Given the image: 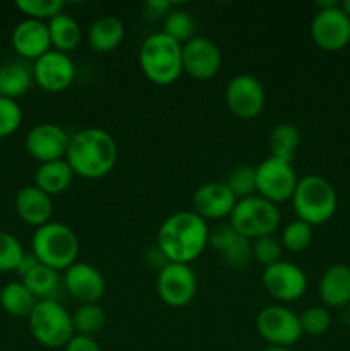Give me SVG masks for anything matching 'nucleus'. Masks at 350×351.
<instances>
[{
	"label": "nucleus",
	"instance_id": "7ed1b4c3",
	"mask_svg": "<svg viewBox=\"0 0 350 351\" xmlns=\"http://www.w3.org/2000/svg\"><path fill=\"white\" fill-rule=\"evenodd\" d=\"M139 67L148 81L156 86H170L180 77L182 45L165 33H153L144 38L139 48Z\"/></svg>",
	"mask_w": 350,
	"mask_h": 351
},
{
	"label": "nucleus",
	"instance_id": "ea45409f",
	"mask_svg": "<svg viewBox=\"0 0 350 351\" xmlns=\"http://www.w3.org/2000/svg\"><path fill=\"white\" fill-rule=\"evenodd\" d=\"M64 351H102L100 348L98 341L91 336H81V335H74L71 338V341L65 345Z\"/></svg>",
	"mask_w": 350,
	"mask_h": 351
},
{
	"label": "nucleus",
	"instance_id": "20e7f679",
	"mask_svg": "<svg viewBox=\"0 0 350 351\" xmlns=\"http://www.w3.org/2000/svg\"><path fill=\"white\" fill-rule=\"evenodd\" d=\"M290 202L297 219L311 226H319L333 218L338 197L335 187L325 177L305 175L299 178Z\"/></svg>",
	"mask_w": 350,
	"mask_h": 351
},
{
	"label": "nucleus",
	"instance_id": "b1692460",
	"mask_svg": "<svg viewBox=\"0 0 350 351\" xmlns=\"http://www.w3.org/2000/svg\"><path fill=\"white\" fill-rule=\"evenodd\" d=\"M74 171L69 167V163L64 160L48 161V163H41L34 171V185L38 189L48 194L50 197L62 194L71 187L72 180H74Z\"/></svg>",
	"mask_w": 350,
	"mask_h": 351
},
{
	"label": "nucleus",
	"instance_id": "ddd939ff",
	"mask_svg": "<svg viewBox=\"0 0 350 351\" xmlns=\"http://www.w3.org/2000/svg\"><path fill=\"white\" fill-rule=\"evenodd\" d=\"M263 287L278 302H295L307 290V276L297 264L278 261L263 271Z\"/></svg>",
	"mask_w": 350,
	"mask_h": 351
},
{
	"label": "nucleus",
	"instance_id": "423d86ee",
	"mask_svg": "<svg viewBox=\"0 0 350 351\" xmlns=\"http://www.w3.org/2000/svg\"><path fill=\"white\" fill-rule=\"evenodd\" d=\"M229 223L244 239L254 242L277 232L281 223V213L277 204L256 194L237 201Z\"/></svg>",
	"mask_w": 350,
	"mask_h": 351
},
{
	"label": "nucleus",
	"instance_id": "2f4dec72",
	"mask_svg": "<svg viewBox=\"0 0 350 351\" xmlns=\"http://www.w3.org/2000/svg\"><path fill=\"white\" fill-rule=\"evenodd\" d=\"M194 17L187 10L172 9L168 12V16L163 19V29H161V33H165L167 36H170L172 40H175L180 45L187 43L191 38H194Z\"/></svg>",
	"mask_w": 350,
	"mask_h": 351
},
{
	"label": "nucleus",
	"instance_id": "72a5a7b5",
	"mask_svg": "<svg viewBox=\"0 0 350 351\" xmlns=\"http://www.w3.org/2000/svg\"><path fill=\"white\" fill-rule=\"evenodd\" d=\"M16 7L19 12L26 16V19L50 21L60 12H64L62 0H17Z\"/></svg>",
	"mask_w": 350,
	"mask_h": 351
},
{
	"label": "nucleus",
	"instance_id": "bb28decb",
	"mask_svg": "<svg viewBox=\"0 0 350 351\" xmlns=\"http://www.w3.org/2000/svg\"><path fill=\"white\" fill-rule=\"evenodd\" d=\"M38 300L23 281H10L0 290V305L12 317H30Z\"/></svg>",
	"mask_w": 350,
	"mask_h": 351
},
{
	"label": "nucleus",
	"instance_id": "58836bf2",
	"mask_svg": "<svg viewBox=\"0 0 350 351\" xmlns=\"http://www.w3.org/2000/svg\"><path fill=\"white\" fill-rule=\"evenodd\" d=\"M174 9V3L168 0H148L143 3V16L148 21H161Z\"/></svg>",
	"mask_w": 350,
	"mask_h": 351
},
{
	"label": "nucleus",
	"instance_id": "393cba45",
	"mask_svg": "<svg viewBox=\"0 0 350 351\" xmlns=\"http://www.w3.org/2000/svg\"><path fill=\"white\" fill-rule=\"evenodd\" d=\"M33 67L23 62H9L0 67V96L16 99L26 95L33 86Z\"/></svg>",
	"mask_w": 350,
	"mask_h": 351
},
{
	"label": "nucleus",
	"instance_id": "a878e982",
	"mask_svg": "<svg viewBox=\"0 0 350 351\" xmlns=\"http://www.w3.org/2000/svg\"><path fill=\"white\" fill-rule=\"evenodd\" d=\"M48 33H50V41L54 50L62 51V53H69V51L75 50L81 43L82 31L78 21L69 14L60 12L47 23Z\"/></svg>",
	"mask_w": 350,
	"mask_h": 351
},
{
	"label": "nucleus",
	"instance_id": "2eb2a0df",
	"mask_svg": "<svg viewBox=\"0 0 350 351\" xmlns=\"http://www.w3.org/2000/svg\"><path fill=\"white\" fill-rule=\"evenodd\" d=\"M69 141L71 137L60 125L43 122L31 127L24 139V147H26V153L41 165L48 161L64 160Z\"/></svg>",
	"mask_w": 350,
	"mask_h": 351
},
{
	"label": "nucleus",
	"instance_id": "6e6552de",
	"mask_svg": "<svg viewBox=\"0 0 350 351\" xmlns=\"http://www.w3.org/2000/svg\"><path fill=\"white\" fill-rule=\"evenodd\" d=\"M297 182V173L290 161L268 156L256 167L257 195L277 206L280 202L290 201Z\"/></svg>",
	"mask_w": 350,
	"mask_h": 351
},
{
	"label": "nucleus",
	"instance_id": "c9c22d12",
	"mask_svg": "<svg viewBox=\"0 0 350 351\" xmlns=\"http://www.w3.org/2000/svg\"><path fill=\"white\" fill-rule=\"evenodd\" d=\"M299 322H301L302 335L307 336H321L331 326V315L325 307H307L301 315H299Z\"/></svg>",
	"mask_w": 350,
	"mask_h": 351
},
{
	"label": "nucleus",
	"instance_id": "1a4fd4ad",
	"mask_svg": "<svg viewBox=\"0 0 350 351\" xmlns=\"http://www.w3.org/2000/svg\"><path fill=\"white\" fill-rule=\"evenodd\" d=\"M198 291V278L189 264L167 263L156 276V293L172 308L187 307Z\"/></svg>",
	"mask_w": 350,
	"mask_h": 351
},
{
	"label": "nucleus",
	"instance_id": "4468645a",
	"mask_svg": "<svg viewBox=\"0 0 350 351\" xmlns=\"http://www.w3.org/2000/svg\"><path fill=\"white\" fill-rule=\"evenodd\" d=\"M222 67V51L213 40L194 36L182 45V69L196 81L215 77Z\"/></svg>",
	"mask_w": 350,
	"mask_h": 351
},
{
	"label": "nucleus",
	"instance_id": "79ce46f5",
	"mask_svg": "<svg viewBox=\"0 0 350 351\" xmlns=\"http://www.w3.org/2000/svg\"><path fill=\"white\" fill-rule=\"evenodd\" d=\"M263 351H292V348H288V346H277V345H268L266 348H263Z\"/></svg>",
	"mask_w": 350,
	"mask_h": 351
},
{
	"label": "nucleus",
	"instance_id": "473e14b6",
	"mask_svg": "<svg viewBox=\"0 0 350 351\" xmlns=\"http://www.w3.org/2000/svg\"><path fill=\"white\" fill-rule=\"evenodd\" d=\"M280 243L283 250H288L292 254L304 252L312 243V226L301 219L287 223L285 228L281 230Z\"/></svg>",
	"mask_w": 350,
	"mask_h": 351
},
{
	"label": "nucleus",
	"instance_id": "7c9ffc66",
	"mask_svg": "<svg viewBox=\"0 0 350 351\" xmlns=\"http://www.w3.org/2000/svg\"><path fill=\"white\" fill-rule=\"evenodd\" d=\"M223 182L237 201H242V199L253 197L257 194L256 167H253V165H239L226 175Z\"/></svg>",
	"mask_w": 350,
	"mask_h": 351
},
{
	"label": "nucleus",
	"instance_id": "f8f14e48",
	"mask_svg": "<svg viewBox=\"0 0 350 351\" xmlns=\"http://www.w3.org/2000/svg\"><path fill=\"white\" fill-rule=\"evenodd\" d=\"M311 36L326 51H338L350 43V17L340 3L329 9H318L312 17Z\"/></svg>",
	"mask_w": 350,
	"mask_h": 351
},
{
	"label": "nucleus",
	"instance_id": "9d476101",
	"mask_svg": "<svg viewBox=\"0 0 350 351\" xmlns=\"http://www.w3.org/2000/svg\"><path fill=\"white\" fill-rule=\"evenodd\" d=\"M256 329L268 345L288 348H292L302 336L299 315L281 304L264 307L256 317Z\"/></svg>",
	"mask_w": 350,
	"mask_h": 351
},
{
	"label": "nucleus",
	"instance_id": "4be33fe9",
	"mask_svg": "<svg viewBox=\"0 0 350 351\" xmlns=\"http://www.w3.org/2000/svg\"><path fill=\"white\" fill-rule=\"evenodd\" d=\"M319 298L325 305L343 308L350 305V267L333 264L319 280Z\"/></svg>",
	"mask_w": 350,
	"mask_h": 351
},
{
	"label": "nucleus",
	"instance_id": "4c0bfd02",
	"mask_svg": "<svg viewBox=\"0 0 350 351\" xmlns=\"http://www.w3.org/2000/svg\"><path fill=\"white\" fill-rule=\"evenodd\" d=\"M281 254H283V247L280 240L275 239L273 235L263 237L253 242V259L263 264L264 267L281 261Z\"/></svg>",
	"mask_w": 350,
	"mask_h": 351
},
{
	"label": "nucleus",
	"instance_id": "f704fd0d",
	"mask_svg": "<svg viewBox=\"0 0 350 351\" xmlns=\"http://www.w3.org/2000/svg\"><path fill=\"white\" fill-rule=\"evenodd\" d=\"M23 256L24 249L19 240L12 233L0 230V273L16 271Z\"/></svg>",
	"mask_w": 350,
	"mask_h": 351
},
{
	"label": "nucleus",
	"instance_id": "cd10ccee",
	"mask_svg": "<svg viewBox=\"0 0 350 351\" xmlns=\"http://www.w3.org/2000/svg\"><path fill=\"white\" fill-rule=\"evenodd\" d=\"M268 146H270V156L292 163L299 146H301V130L292 123H278L270 132Z\"/></svg>",
	"mask_w": 350,
	"mask_h": 351
},
{
	"label": "nucleus",
	"instance_id": "f03ea898",
	"mask_svg": "<svg viewBox=\"0 0 350 351\" xmlns=\"http://www.w3.org/2000/svg\"><path fill=\"white\" fill-rule=\"evenodd\" d=\"M119 147L110 132L103 129H82L69 141L65 161L74 175L86 180H98L113 170Z\"/></svg>",
	"mask_w": 350,
	"mask_h": 351
},
{
	"label": "nucleus",
	"instance_id": "dca6fc26",
	"mask_svg": "<svg viewBox=\"0 0 350 351\" xmlns=\"http://www.w3.org/2000/svg\"><path fill=\"white\" fill-rule=\"evenodd\" d=\"M34 82L48 93L65 91L75 79V65L67 53L51 48L50 51L34 60Z\"/></svg>",
	"mask_w": 350,
	"mask_h": 351
},
{
	"label": "nucleus",
	"instance_id": "412c9836",
	"mask_svg": "<svg viewBox=\"0 0 350 351\" xmlns=\"http://www.w3.org/2000/svg\"><path fill=\"white\" fill-rule=\"evenodd\" d=\"M16 213L23 223L40 228L51 221L54 202L50 195L45 194L34 184L26 185L16 194Z\"/></svg>",
	"mask_w": 350,
	"mask_h": 351
},
{
	"label": "nucleus",
	"instance_id": "e433bc0d",
	"mask_svg": "<svg viewBox=\"0 0 350 351\" xmlns=\"http://www.w3.org/2000/svg\"><path fill=\"white\" fill-rule=\"evenodd\" d=\"M23 123V110L16 99L2 98L0 96V139H7Z\"/></svg>",
	"mask_w": 350,
	"mask_h": 351
},
{
	"label": "nucleus",
	"instance_id": "9b49d317",
	"mask_svg": "<svg viewBox=\"0 0 350 351\" xmlns=\"http://www.w3.org/2000/svg\"><path fill=\"white\" fill-rule=\"evenodd\" d=\"M225 103L230 113L242 120H250L263 112L266 93L259 79L250 74H239L226 84Z\"/></svg>",
	"mask_w": 350,
	"mask_h": 351
},
{
	"label": "nucleus",
	"instance_id": "c85d7f7f",
	"mask_svg": "<svg viewBox=\"0 0 350 351\" xmlns=\"http://www.w3.org/2000/svg\"><path fill=\"white\" fill-rule=\"evenodd\" d=\"M24 285L27 290L36 297V300H55L54 295L57 293L58 285H60V274L58 271L51 269V267L45 266V264H38L33 271L23 278Z\"/></svg>",
	"mask_w": 350,
	"mask_h": 351
},
{
	"label": "nucleus",
	"instance_id": "a211bd4d",
	"mask_svg": "<svg viewBox=\"0 0 350 351\" xmlns=\"http://www.w3.org/2000/svg\"><path fill=\"white\" fill-rule=\"evenodd\" d=\"M64 287L67 293L81 304H96L106 290L103 274L95 266L82 261L65 269Z\"/></svg>",
	"mask_w": 350,
	"mask_h": 351
},
{
	"label": "nucleus",
	"instance_id": "a19ab883",
	"mask_svg": "<svg viewBox=\"0 0 350 351\" xmlns=\"http://www.w3.org/2000/svg\"><path fill=\"white\" fill-rule=\"evenodd\" d=\"M38 264H40V261H38V257L34 256L33 252H24V256H23V259H21L19 266H17L16 273L19 274V278L23 280V278L26 276L30 271H33Z\"/></svg>",
	"mask_w": 350,
	"mask_h": 351
},
{
	"label": "nucleus",
	"instance_id": "5701e85b",
	"mask_svg": "<svg viewBox=\"0 0 350 351\" xmlns=\"http://www.w3.org/2000/svg\"><path fill=\"white\" fill-rule=\"evenodd\" d=\"M126 36L124 23L115 16H102L89 26L86 40L96 53H110L120 47Z\"/></svg>",
	"mask_w": 350,
	"mask_h": 351
},
{
	"label": "nucleus",
	"instance_id": "37998d69",
	"mask_svg": "<svg viewBox=\"0 0 350 351\" xmlns=\"http://www.w3.org/2000/svg\"><path fill=\"white\" fill-rule=\"evenodd\" d=\"M340 7H342V9H343V12H345L347 16L350 17V0H343V2L340 3Z\"/></svg>",
	"mask_w": 350,
	"mask_h": 351
},
{
	"label": "nucleus",
	"instance_id": "aec40b11",
	"mask_svg": "<svg viewBox=\"0 0 350 351\" xmlns=\"http://www.w3.org/2000/svg\"><path fill=\"white\" fill-rule=\"evenodd\" d=\"M10 45L19 57L33 62L38 60L51 50L47 23L36 19H23L12 29Z\"/></svg>",
	"mask_w": 350,
	"mask_h": 351
},
{
	"label": "nucleus",
	"instance_id": "f3484780",
	"mask_svg": "<svg viewBox=\"0 0 350 351\" xmlns=\"http://www.w3.org/2000/svg\"><path fill=\"white\" fill-rule=\"evenodd\" d=\"M208 245H211L223 263L233 269H244L253 261V242L237 233L230 223H220L209 230Z\"/></svg>",
	"mask_w": 350,
	"mask_h": 351
},
{
	"label": "nucleus",
	"instance_id": "6ab92c4d",
	"mask_svg": "<svg viewBox=\"0 0 350 351\" xmlns=\"http://www.w3.org/2000/svg\"><path fill=\"white\" fill-rule=\"evenodd\" d=\"M237 199L226 187L225 182H208L196 189L192 195L194 213L201 216L205 221H216V219L230 218Z\"/></svg>",
	"mask_w": 350,
	"mask_h": 351
},
{
	"label": "nucleus",
	"instance_id": "39448f33",
	"mask_svg": "<svg viewBox=\"0 0 350 351\" xmlns=\"http://www.w3.org/2000/svg\"><path fill=\"white\" fill-rule=\"evenodd\" d=\"M31 252L41 264L60 273L78 263L79 239L64 223L50 221L34 230Z\"/></svg>",
	"mask_w": 350,
	"mask_h": 351
},
{
	"label": "nucleus",
	"instance_id": "f257e3e1",
	"mask_svg": "<svg viewBox=\"0 0 350 351\" xmlns=\"http://www.w3.org/2000/svg\"><path fill=\"white\" fill-rule=\"evenodd\" d=\"M209 242L208 221L194 211H177L168 216L156 233V247L167 263L191 264Z\"/></svg>",
	"mask_w": 350,
	"mask_h": 351
},
{
	"label": "nucleus",
	"instance_id": "0eeeda50",
	"mask_svg": "<svg viewBox=\"0 0 350 351\" xmlns=\"http://www.w3.org/2000/svg\"><path fill=\"white\" fill-rule=\"evenodd\" d=\"M33 338L45 348H65L74 336L72 317L57 300H40L27 317Z\"/></svg>",
	"mask_w": 350,
	"mask_h": 351
},
{
	"label": "nucleus",
	"instance_id": "c756f323",
	"mask_svg": "<svg viewBox=\"0 0 350 351\" xmlns=\"http://www.w3.org/2000/svg\"><path fill=\"white\" fill-rule=\"evenodd\" d=\"M74 335L91 336L98 335L106 324V314L98 304H81L71 314Z\"/></svg>",
	"mask_w": 350,
	"mask_h": 351
}]
</instances>
